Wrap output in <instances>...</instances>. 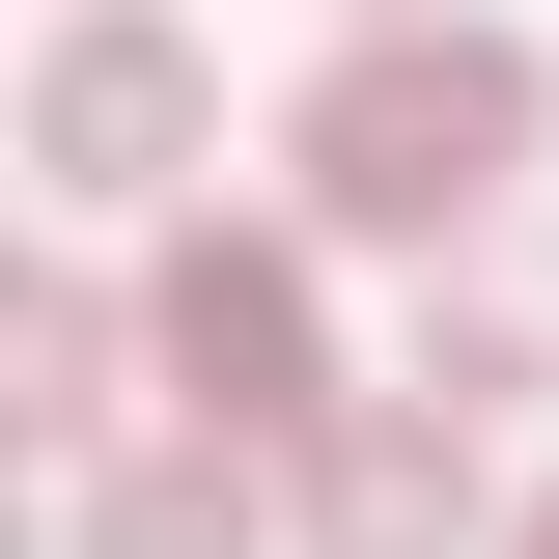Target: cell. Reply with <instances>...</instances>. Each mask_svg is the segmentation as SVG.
Returning a JSON list of instances; mask_svg holds the SVG:
<instances>
[{
    "label": "cell",
    "instance_id": "6da1fadb",
    "mask_svg": "<svg viewBox=\"0 0 559 559\" xmlns=\"http://www.w3.org/2000/svg\"><path fill=\"white\" fill-rule=\"evenodd\" d=\"M532 112H559L532 28H476V0H364L336 57L280 84V168H308L336 252H476V224L532 197Z\"/></svg>",
    "mask_w": 559,
    "mask_h": 559
},
{
    "label": "cell",
    "instance_id": "7a4b0ae2",
    "mask_svg": "<svg viewBox=\"0 0 559 559\" xmlns=\"http://www.w3.org/2000/svg\"><path fill=\"white\" fill-rule=\"evenodd\" d=\"M140 336H168L197 448H308V419H336V308H308V252H280V224H197V252L140 280Z\"/></svg>",
    "mask_w": 559,
    "mask_h": 559
},
{
    "label": "cell",
    "instance_id": "3957f363",
    "mask_svg": "<svg viewBox=\"0 0 559 559\" xmlns=\"http://www.w3.org/2000/svg\"><path fill=\"white\" fill-rule=\"evenodd\" d=\"M28 168H57L84 224H140L168 168H224V84H197V28H140V0H84L57 57H28Z\"/></svg>",
    "mask_w": 559,
    "mask_h": 559
},
{
    "label": "cell",
    "instance_id": "277c9868",
    "mask_svg": "<svg viewBox=\"0 0 559 559\" xmlns=\"http://www.w3.org/2000/svg\"><path fill=\"white\" fill-rule=\"evenodd\" d=\"M280 532H308V559H476V419L336 392L308 448H280Z\"/></svg>",
    "mask_w": 559,
    "mask_h": 559
},
{
    "label": "cell",
    "instance_id": "5b68a950",
    "mask_svg": "<svg viewBox=\"0 0 559 559\" xmlns=\"http://www.w3.org/2000/svg\"><path fill=\"white\" fill-rule=\"evenodd\" d=\"M392 392H419V419H532V392H559V280H532V252L419 280V364H392Z\"/></svg>",
    "mask_w": 559,
    "mask_h": 559
},
{
    "label": "cell",
    "instance_id": "8992f818",
    "mask_svg": "<svg viewBox=\"0 0 559 559\" xmlns=\"http://www.w3.org/2000/svg\"><path fill=\"white\" fill-rule=\"evenodd\" d=\"M57 559H252V448H84Z\"/></svg>",
    "mask_w": 559,
    "mask_h": 559
},
{
    "label": "cell",
    "instance_id": "52a82bcc",
    "mask_svg": "<svg viewBox=\"0 0 559 559\" xmlns=\"http://www.w3.org/2000/svg\"><path fill=\"white\" fill-rule=\"evenodd\" d=\"M112 364H168L112 280H28V308H0V419H28V448H112Z\"/></svg>",
    "mask_w": 559,
    "mask_h": 559
},
{
    "label": "cell",
    "instance_id": "ba28073f",
    "mask_svg": "<svg viewBox=\"0 0 559 559\" xmlns=\"http://www.w3.org/2000/svg\"><path fill=\"white\" fill-rule=\"evenodd\" d=\"M503 559H559V503H532V532H503Z\"/></svg>",
    "mask_w": 559,
    "mask_h": 559
}]
</instances>
